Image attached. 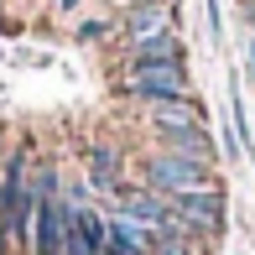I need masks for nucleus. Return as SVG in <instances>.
<instances>
[{
    "label": "nucleus",
    "instance_id": "1",
    "mask_svg": "<svg viewBox=\"0 0 255 255\" xmlns=\"http://www.w3.org/2000/svg\"><path fill=\"white\" fill-rule=\"evenodd\" d=\"M125 94L141 99V104H177V99H193L182 63H125Z\"/></svg>",
    "mask_w": 255,
    "mask_h": 255
},
{
    "label": "nucleus",
    "instance_id": "11",
    "mask_svg": "<svg viewBox=\"0 0 255 255\" xmlns=\"http://www.w3.org/2000/svg\"><path fill=\"white\" fill-rule=\"evenodd\" d=\"M130 63H182V37L161 31L151 42H130Z\"/></svg>",
    "mask_w": 255,
    "mask_h": 255
},
{
    "label": "nucleus",
    "instance_id": "5",
    "mask_svg": "<svg viewBox=\"0 0 255 255\" xmlns=\"http://www.w3.org/2000/svg\"><path fill=\"white\" fill-rule=\"evenodd\" d=\"M115 214L135 219L141 229H156V224H167V219H172V198H161V193H151V188H120Z\"/></svg>",
    "mask_w": 255,
    "mask_h": 255
},
{
    "label": "nucleus",
    "instance_id": "2",
    "mask_svg": "<svg viewBox=\"0 0 255 255\" xmlns=\"http://www.w3.org/2000/svg\"><path fill=\"white\" fill-rule=\"evenodd\" d=\"M203 161H188V156H172V151H151L146 156V188L161 193V198H182V193H198V188H214L208 182Z\"/></svg>",
    "mask_w": 255,
    "mask_h": 255
},
{
    "label": "nucleus",
    "instance_id": "4",
    "mask_svg": "<svg viewBox=\"0 0 255 255\" xmlns=\"http://www.w3.org/2000/svg\"><path fill=\"white\" fill-rule=\"evenodd\" d=\"M172 219H182L193 235H219L224 229V188H198L172 198Z\"/></svg>",
    "mask_w": 255,
    "mask_h": 255
},
{
    "label": "nucleus",
    "instance_id": "6",
    "mask_svg": "<svg viewBox=\"0 0 255 255\" xmlns=\"http://www.w3.org/2000/svg\"><path fill=\"white\" fill-rule=\"evenodd\" d=\"M110 240V219L94 208H73V224H68V255H104Z\"/></svg>",
    "mask_w": 255,
    "mask_h": 255
},
{
    "label": "nucleus",
    "instance_id": "15",
    "mask_svg": "<svg viewBox=\"0 0 255 255\" xmlns=\"http://www.w3.org/2000/svg\"><path fill=\"white\" fill-rule=\"evenodd\" d=\"M245 21H250V26H255V0H245Z\"/></svg>",
    "mask_w": 255,
    "mask_h": 255
},
{
    "label": "nucleus",
    "instance_id": "7",
    "mask_svg": "<svg viewBox=\"0 0 255 255\" xmlns=\"http://www.w3.org/2000/svg\"><path fill=\"white\" fill-rule=\"evenodd\" d=\"M161 31H172V5L167 0H146V5H135L130 16H125V37L130 42H151Z\"/></svg>",
    "mask_w": 255,
    "mask_h": 255
},
{
    "label": "nucleus",
    "instance_id": "12",
    "mask_svg": "<svg viewBox=\"0 0 255 255\" xmlns=\"http://www.w3.org/2000/svg\"><path fill=\"white\" fill-rule=\"evenodd\" d=\"M151 125L161 135L167 130H188V125H198V99H177V104H151Z\"/></svg>",
    "mask_w": 255,
    "mask_h": 255
},
{
    "label": "nucleus",
    "instance_id": "3",
    "mask_svg": "<svg viewBox=\"0 0 255 255\" xmlns=\"http://www.w3.org/2000/svg\"><path fill=\"white\" fill-rule=\"evenodd\" d=\"M68 224H73V208L57 198L37 203V219H31V255H68Z\"/></svg>",
    "mask_w": 255,
    "mask_h": 255
},
{
    "label": "nucleus",
    "instance_id": "9",
    "mask_svg": "<svg viewBox=\"0 0 255 255\" xmlns=\"http://www.w3.org/2000/svg\"><path fill=\"white\" fill-rule=\"evenodd\" d=\"M89 188H94V193H115V198H120V151L104 146V141L89 146Z\"/></svg>",
    "mask_w": 255,
    "mask_h": 255
},
{
    "label": "nucleus",
    "instance_id": "10",
    "mask_svg": "<svg viewBox=\"0 0 255 255\" xmlns=\"http://www.w3.org/2000/svg\"><path fill=\"white\" fill-rule=\"evenodd\" d=\"M161 151L214 167V141H208V130H203V125H188V130H167V135H161Z\"/></svg>",
    "mask_w": 255,
    "mask_h": 255
},
{
    "label": "nucleus",
    "instance_id": "14",
    "mask_svg": "<svg viewBox=\"0 0 255 255\" xmlns=\"http://www.w3.org/2000/svg\"><path fill=\"white\" fill-rule=\"evenodd\" d=\"M78 37H84V42H94V37H104V21H89V26H78Z\"/></svg>",
    "mask_w": 255,
    "mask_h": 255
},
{
    "label": "nucleus",
    "instance_id": "8",
    "mask_svg": "<svg viewBox=\"0 0 255 255\" xmlns=\"http://www.w3.org/2000/svg\"><path fill=\"white\" fill-rule=\"evenodd\" d=\"M104 255H151V229H141L135 219H125V214H110Z\"/></svg>",
    "mask_w": 255,
    "mask_h": 255
},
{
    "label": "nucleus",
    "instance_id": "13",
    "mask_svg": "<svg viewBox=\"0 0 255 255\" xmlns=\"http://www.w3.org/2000/svg\"><path fill=\"white\" fill-rule=\"evenodd\" d=\"M245 78H250V84H255V37L245 42Z\"/></svg>",
    "mask_w": 255,
    "mask_h": 255
}]
</instances>
